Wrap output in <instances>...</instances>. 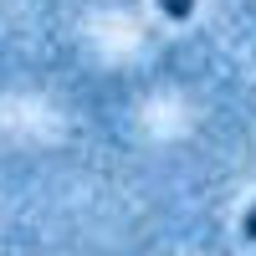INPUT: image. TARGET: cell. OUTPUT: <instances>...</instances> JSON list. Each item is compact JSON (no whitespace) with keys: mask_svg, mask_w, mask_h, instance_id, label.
Returning a JSON list of instances; mask_svg holds the SVG:
<instances>
[{"mask_svg":"<svg viewBox=\"0 0 256 256\" xmlns=\"http://www.w3.org/2000/svg\"><path fill=\"white\" fill-rule=\"evenodd\" d=\"M159 10H164L169 20H184L190 10H195V0H159Z\"/></svg>","mask_w":256,"mask_h":256,"instance_id":"obj_1","label":"cell"},{"mask_svg":"<svg viewBox=\"0 0 256 256\" xmlns=\"http://www.w3.org/2000/svg\"><path fill=\"white\" fill-rule=\"evenodd\" d=\"M241 236H246V241H256V205L241 216Z\"/></svg>","mask_w":256,"mask_h":256,"instance_id":"obj_2","label":"cell"}]
</instances>
